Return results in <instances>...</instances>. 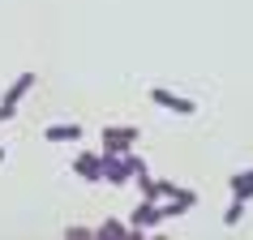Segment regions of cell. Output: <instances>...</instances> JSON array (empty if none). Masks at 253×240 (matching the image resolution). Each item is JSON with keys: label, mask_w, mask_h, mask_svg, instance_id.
<instances>
[{"label": "cell", "mask_w": 253, "mask_h": 240, "mask_svg": "<svg viewBox=\"0 0 253 240\" xmlns=\"http://www.w3.org/2000/svg\"><path fill=\"white\" fill-rule=\"evenodd\" d=\"M159 206H163V219H180V214H189L193 206H198V193H193V189H180L176 198L159 201Z\"/></svg>", "instance_id": "ba28073f"}, {"label": "cell", "mask_w": 253, "mask_h": 240, "mask_svg": "<svg viewBox=\"0 0 253 240\" xmlns=\"http://www.w3.org/2000/svg\"><path fill=\"white\" fill-rule=\"evenodd\" d=\"M133 180V167H129V155H103V185H129Z\"/></svg>", "instance_id": "8992f818"}, {"label": "cell", "mask_w": 253, "mask_h": 240, "mask_svg": "<svg viewBox=\"0 0 253 240\" xmlns=\"http://www.w3.org/2000/svg\"><path fill=\"white\" fill-rule=\"evenodd\" d=\"M65 240H94V232H90V227H82V223H69L65 227Z\"/></svg>", "instance_id": "7c38bea8"}, {"label": "cell", "mask_w": 253, "mask_h": 240, "mask_svg": "<svg viewBox=\"0 0 253 240\" xmlns=\"http://www.w3.org/2000/svg\"><path fill=\"white\" fill-rule=\"evenodd\" d=\"M137 129L133 124H103V133H99V150L103 155H129V150H137Z\"/></svg>", "instance_id": "6da1fadb"}, {"label": "cell", "mask_w": 253, "mask_h": 240, "mask_svg": "<svg viewBox=\"0 0 253 240\" xmlns=\"http://www.w3.org/2000/svg\"><path fill=\"white\" fill-rule=\"evenodd\" d=\"M0 163H4V146H0Z\"/></svg>", "instance_id": "4fadbf2b"}, {"label": "cell", "mask_w": 253, "mask_h": 240, "mask_svg": "<svg viewBox=\"0 0 253 240\" xmlns=\"http://www.w3.org/2000/svg\"><path fill=\"white\" fill-rule=\"evenodd\" d=\"M35 86H39V78H35V73H22V78L9 81V90H4V99H0V124H9V120L17 116V103H22Z\"/></svg>", "instance_id": "7a4b0ae2"}, {"label": "cell", "mask_w": 253, "mask_h": 240, "mask_svg": "<svg viewBox=\"0 0 253 240\" xmlns=\"http://www.w3.org/2000/svg\"><path fill=\"white\" fill-rule=\"evenodd\" d=\"M82 137H86V129H82V124H73V120L43 124V142H47V146H78Z\"/></svg>", "instance_id": "5b68a950"}, {"label": "cell", "mask_w": 253, "mask_h": 240, "mask_svg": "<svg viewBox=\"0 0 253 240\" xmlns=\"http://www.w3.org/2000/svg\"><path fill=\"white\" fill-rule=\"evenodd\" d=\"M94 240H129V227L120 223V219H103L99 232H94Z\"/></svg>", "instance_id": "30bf717a"}, {"label": "cell", "mask_w": 253, "mask_h": 240, "mask_svg": "<svg viewBox=\"0 0 253 240\" xmlns=\"http://www.w3.org/2000/svg\"><path fill=\"white\" fill-rule=\"evenodd\" d=\"M159 223H168V219H163V206L150 198H142L133 206V214H129V227H159Z\"/></svg>", "instance_id": "52a82bcc"}, {"label": "cell", "mask_w": 253, "mask_h": 240, "mask_svg": "<svg viewBox=\"0 0 253 240\" xmlns=\"http://www.w3.org/2000/svg\"><path fill=\"white\" fill-rule=\"evenodd\" d=\"M150 103L163 107V112H172V116H193V112H198V103H193L189 94H176V90H168V86H150Z\"/></svg>", "instance_id": "3957f363"}, {"label": "cell", "mask_w": 253, "mask_h": 240, "mask_svg": "<svg viewBox=\"0 0 253 240\" xmlns=\"http://www.w3.org/2000/svg\"><path fill=\"white\" fill-rule=\"evenodd\" d=\"M69 167H73V176L86 180V185H103V150H82Z\"/></svg>", "instance_id": "277c9868"}, {"label": "cell", "mask_w": 253, "mask_h": 240, "mask_svg": "<svg viewBox=\"0 0 253 240\" xmlns=\"http://www.w3.org/2000/svg\"><path fill=\"white\" fill-rule=\"evenodd\" d=\"M245 210H249V201L232 198V206L223 210V227H240V223H245Z\"/></svg>", "instance_id": "8fae6325"}, {"label": "cell", "mask_w": 253, "mask_h": 240, "mask_svg": "<svg viewBox=\"0 0 253 240\" xmlns=\"http://www.w3.org/2000/svg\"><path fill=\"white\" fill-rule=\"evenodd\" d=\"M227 193L240 201H253V167H245V172H236L232 180H227Z\"/></svg>", "instance_id": "9c48e42d"}]
</instances>
